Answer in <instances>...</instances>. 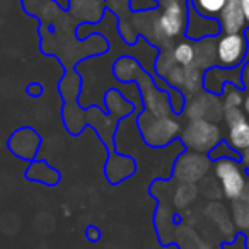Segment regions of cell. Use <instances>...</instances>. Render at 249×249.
Returning <instances> with one entry per match:
<instances>
[{"instance_id": "6da1fadb", "label": "cell", "mask_w": 249, "mask_h": 249, "mask_svg": "<svg viewBox=\"0 0 249 249\" xmlns=\"http://www.w3.org/2000/svg\"><path fill=\"white\" fill-rule=\"evenodd\" d=\"M188 5L184 0H169L164 2L160 16L156 21V33L162 39H174L186 31Z\"/></svg>"}, {"instance_id": "7a4b0ae2", "label": "cell", "mask_w": 249, "mask_h": 249, "mask_svg": "<svg viewBox=\"0 0 249 249\" xmlns=\"http://www.w3.org/2000/svg\"><path fill=\"white\" fill-rule=\"evenodd\" d=\"M248 55V39L242 33H224L215 43V60L224 69H232L244 62Z\"/></svg>"}, {"instance_id": "3957f363", "label": "cell", "mask_w": 249, "mask_h": 249, "mask_svg": "<svg viewBox=\"0 0 249 249\" xmlns=\"http://www.w3.org/2000/svg\"><path fill=\"white\" fill-rule=\"evenodd\" d=\"M215 174L220 179L224 193L231 200H239L246 190V176L241 164L232 159H220L215 164Z\"/></svg>"}, {"instance_id": "277c9868", "label": "cell", "mask_w": 249, "mask_h": 249, "mask_svg": "<svg viewBox=\"0 0 249 249\" xmlns=\"http://www.w3.org/2000/svg\"><path fill=\"white\" fill-rule=\"evenodd\" d=\"M227 142L235 150H246L249 147V121L237 106H227Z\"/></svg>"}, {"instance_id": "5b68a950", "label": "cell", "mask_w": 249, "mask_h": 249, "mask_svg": "<svg viewBox=\"0 0 249 249\" xmlns=\"http://www.w3.org/2000/svg\"><path fill=\"white\" fill-rule=\"evenodd\" d=\"M220 31V24L217 19L205 18L198 14L193 5L188 4V22H186V36L191 39H203L207 36H217Z\"/></svg>"}, {"instance_id": "8992f818", "label": "cell", "mask_w": 249, "mask_h": 249, "mask_svg": "<svg viewBox=\"0 0 249 249\" xmlns=\"http://www.w3.org/2000/svg\"><path fill=\"white\" fill-rule=\"evenodd\" d=\"M222 33H242L246 29L241 0H225V5L217 18Z\"/></svg>"}, {"instance_id": "52a82bcc", "label": "cell", "mask_w": 249, "mask_h": 249, "mask_svg": "<svg viewBox=\"0 0 249 249\" xmlns=\"http://www.w3.org/2000/svg\"><path fill=\"white\" fill-rule=\"evenodd\" d=\"M171 56L174 63H178L179 67H191L196 58V48L190 41H179L174 45Z\"/></svg>"}, {"instance_id": "ba28073f", "label": "cell", "mask_w": 249, "mask_h": 249, "mask_svg": "<svg viewBox=\"0 0 249 249\" xmlns=\"http://www.w3.org/2000/svg\"><path fill=\"white\" fill-rule=\"evenodd\" d=\"M188 4L193 5V9L198 14L205 18L217 19L225 5V0H188Z\"/></svg>"}, {"instance_id": "9c48e42d", "label": "cell", "mask_w": 249, "mask_h": 249, "mask_svg": "<svg viewBox=\"0 0 249 249\" xmlns=\"http://www.w3.org/2000/svg\"><path fill=\"white\" fill-rule=\"evenodd\" d=\"M241 79H242V86H244L246 89H249V60L244 63V67H242Z\"/></svg>"}, {"instance_id": "30bf717a", "label": "cell", "mask_w": 249, "mask_h": 249, "mask_svg": "<svg viewBox=\"0 0 249 249\" xmlns=\"http://www.w3.org/2000/svg\"><path fill=\"white\" fill-rule=\"evenodd\" d=\"M241 7H242V12H244L246 28H249V0H241Z\"/></svg>"}, {"instance_id": "8fae6325", "label": "cell", "mask_w": 249, "mask_h": 249, "mask_svg": "<svg viewBox=\"0 0 249 249\" xmlns=\"http://www.w3.org/2000/svg\"><path fill=\"white\" fill-rule=\"evenodd\" d=\"M99 235H101L99 231L96 232V229H94V227L89 229V239H90V241H97V239H99Z\"/></svg>"}, {"instance_id": "7c38bea8", "label": "cell", "mask_w": 249, "mask_h": 249, "mask_svg": "<svg viewBox=\"0 0 249 249\" xmlns=\"http://www.w3.org/2000/svg\"><path fill=\"white\" fill-rule=\"evenodd\" d=\"M28 92L35 94V96H38L39 92H41V89H39L38 84H35V86H28Z\"/></svg>"}, {"instance_id": "4fadbf2b", "label": "cell", "mask_w": 249, "mask_h": 249, "mask_svg": "<svg viewBox=\"0 0 249 249\" xmlns=\"http://www.w3.org/2000/svg\"><path fill=\"white\" fill-rule=\"evenodd\" d=\"M244 111H246V114L249 116V94L246 96V99H244Z\"/></svg>"}, {"instance_id": "5bb4252c", "label": "cell", "mask_w": 249, "mask_h": 249, "mask_svg": "<svg viewBox=\"0 0 249 249\" xmlns=\"http://www.w3.org/2000/svg\"><path fill=\"white\" fill-rule=\"evenodd\" d=\"M244 164H246V166L249 167V147H248V149L244 150Z\"/></svg>"}, {"instance_id": "9a60e30c", "label": "cell", "mask_w": 249, "mask_h": 249, "mask_svg": "<svg viewBox=\"0 0 249 249\" xmlns=\"http://www.w3.org/2000/svg\"><path fill=\"white\" fill-rule=\"evenodd\" d=\"M167 2H169V0H167Z\"/></svg>"}]
</instances>
